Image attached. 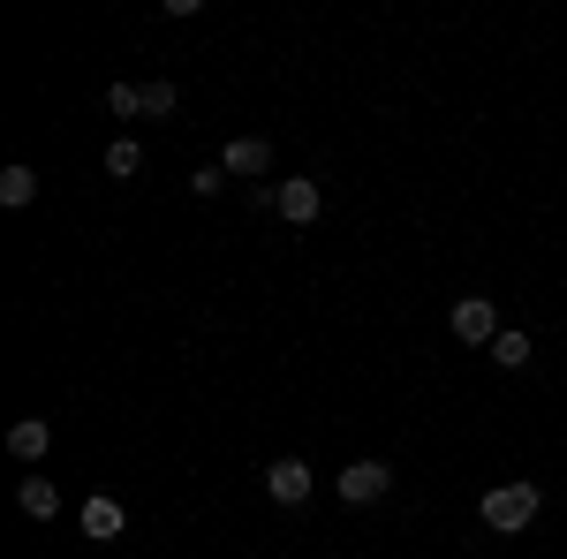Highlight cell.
I'll return each mask as SVG.
<instances>
[{
    "label": "cell",
    "mask_w": 567,
    "mask_h": 559,
    "mask_svg": "<svg viewBox=\"0 0 567 559\" xmlns=\"http://www.w3.org/2000/svg\"><path fill=\"white\" fill-rule=\"evenodd\" d=\"M537 507H545V491H537V484H492V491H484V529H492V537H515V529H529V521H537Z\"/></svg>",
    "instance_id": "cell-1"
},
{
    "label": "cell",
    "mask_w": 567,
    "mask_h": 559,
    "mask_svg": "<svg viewBox=\"0 0 567 559\" xmlns=\"http://www.w3.org/2000/svg\"><path fill=\"white\" fill-rule=\"evenodd\" d=\"M446 325H454V341H462V348H492V341H499V310H492L484 296H462L454 310H446Z\"/></svg>",
    "instance_id": "cell-2"
},
{
    "label": "cell",
    "mask_w": 567,
    "mask_h": 559,
    "mask_svg": "<svg viewBox=\"0 0 567 559\" xmlns=\"http://www.w3.org/2000/svg\"><path fill=\"white\" fill-rule=\"evenodd\" d=\"M333 491H341V507H379V499L393 491V469H386V462H349Z\"/></svg>",
    "instance_id": "cell-3"
},
{
    "label": "cell",
    "mask_w": 567,
    "mask_h": 559,
    "mask_svg": "<svg viewBox=\"0 0 567 559\" xmlns=\"http://www.w3.org/2000/svg\"><path fill=\"white\" fill-rule=\"evenodd\" d=\"M272 213L288 219V227H310V219L326 213V197H318V182H310V174H296V182H280V189H272Z\"/></svg>",
    "instance_id": "cell-4"
},
{
    "label": "cell",
    "mask_w": 567,
    "mask_h": 559,
    "mask_svg": "<svg viewBox=\"0 0 567 559\" xmlns=\"http://www.w3.org/2000/svg\"><path fill=\"white\" fill-rule=\"evenodd\" d=\"M265 499H272V507H303L310 499V469L296 462V454H280V462L265 469Z\"/></svg>",
    "instance_id": "cell-5"
},
{
    "label": "cell",
    "mask_w": 567,
    "mask_h": 559,
    "mask_svg": "<svg viewBox=\"0 0 567 559\" xmlns=\"http://www.w3.org/2000/svg\"><path fill=\"white\" fill-rule=\"evenodd\" d=\"M84 537H99V545H106V537H122V529H130V507H122V499H106V491H99V499H84Z\"/></svg>",
    "instance_id": "cell-6"
},
{
    "label": "cell",
    "mask_w": 567,
    "mask_h": 559,
    "mask_svg": "<svg viewBox=\"0 0 567 559\" xmlns=\"http://www.w3.org/2000/svg\"><path fill=\"white\" fill-rule=\"evenodd\" d=\"M219 167H227V174H265V167H272V144H265V136H227Z\"/></svg>",
    "instance_id": "cell-7"
},
{
    "label": "cell",
    "mask_w": 567,
    "mask_h": 559,
    "mask_svg": "<svg viewBox=\"0 0 567 559\" xmlns=\"http://www.w3.org/2000/svg\"><path fill=\"white\" fill-rule=\"evenodd\" d=\"M45 446H53V424H45V416L8 424V454H16V462H45Z\"/></svg>",
    "instance_id": "cell-8"
},
{
    "label": "cell",
    "mask_w": 567,
    "mask_h": 559,
    "mask_svg": "<svg viewBox=\"0 0 567 559\" xmlns=\"http://www.w3.org/2000/svg\"><path fill=\"white\" fill-rule=\"evenodd\" d=\"M16 507H23L31 521H53V515H61V491H53V484H45V476L31 469L23 484H16Z\"/></svg>",
    "instance_id": "cell-9"
},
{
    "label": "cell",
    "mask_w": 567,
    "mask_h": 559,
    "mask_svg": "<svg viewBox=\"0 0 567 559\" xmlns=\"http://www.w3.org/2000/svg\"><path fill=\"white\" fill-rule=\"evenodd\" d=\"M106 174H114V182L144 174V144H136V136H114V144H106Z\"/></svg>",
    "instance_id": "cell-10"
},
{
    "label": "cell",
    "mask_w": 567,
    "mask_h": 559,
    "mask_svg": "<svg viewBox=\"0 0 567 559\" xmlns=\"http://www.w3.org/2000/svg\"><path fill=\"white\" fill-rule=\"evenodd\" d=\"M31 197H39V174H31V167H8V174H0V205H8V213H23Z\"/></svg>",
    "instance_id": "cell-11"
},
{
    "label": "cell",
    "mask_w": 567,
    "mask_h": 559,
    "mask_svg": "<svg viewBox=\"0 0 567 559\" xmlns=\"http://www.w3.org/2000/svg\"><path fill=\"white\" fill-rule=\"evenodd\" d=\"M492 363H499V371H523V363H529V333L499 325V341H492Z\"/></svg>",
    "instance_id": "cell-12"
},
{
    "label": "cell",
    "mask_w": 567,
    "mask_h": 559,
    "mask_svg": "<svg viewBox=\"0 0 567 559\" xmlns=\"http://www.w3.org/2000/svg\"><path fill=\"white\" fill-rule=\"evenodd\" d=\"M106 114H114V122L144 114V84H106Z\"/></svg>",
    "instance_id": "cell-13"
},
{
    "label": "cell",
    "mask_w": 567,
    "mask_h": 559,
    "mask_svg": "<svg viewBox=\"0 0 567 559\" xmlns=\"http://www.w3.org/2000/svg\"><path fill=\"white\" fill-rule=\"evenodd\" d=\"M175 106H182V91H175V84H144V114H159V122H167Z\"/></svg>",
    "instance_id": "cell-14"
},
{
    "label": "cell",
    "mask_w": 567,
    "mask_h": 559,
    "mask_svg": "<svg viewBox=\"0 0 567 559\" xmlns=\"http://www.w3.org/2000/svg\"><path fill=\"white\" fill-rule=\"evenodd\" d=\"M189 189H197V197H219V189H227V167H219V159H213V167H197V174H189Z\"/></svg>",
    "instance_id": "cell-15"
}]
</instances>
